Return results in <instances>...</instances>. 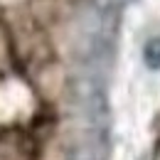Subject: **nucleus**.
<instances>
[{"label":"nucleus","instance_id":"obj_1","mask_svg":"<svg viewBox=\"0 0 160 160\" xmlns=\"http://www.w3.org/2000/svg\"><path fill=\"white\" fill-rule=\"evenodd\" d=\"M72 99L77 103V108L91 123L99 126L108 118V94L99 77H94V74L79 77L72 86Z\"/></svg>","mask_w":160,"mask_h":160},{"label":"nucleus","instance_id":"obj_2","mask_svg":"<svg viewBox=\"0 0 160 160\" xmlns=\"http://www.w3.org/2000/svg\"><path fill=\"white\" fill-rule=\"evenodd\" d=\"M143 64L150 72H160V37H150L143 44Z\"/></svg>","mask_w":160,"mask_h":160}]
</instances>
